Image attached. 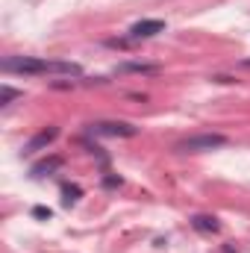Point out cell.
I'll list each match as a JSON object with an SVG mask.
<instances>
[{"label":"cell","instance_id":"1","mask_svg":"<svg viewBox=\"0 0 250 253\" xmlns=\"http://www.w3.org/2000/svg\"><path fill=\"white\" fill-rule=\"evenodd\" d=\"M3 74H21V77H80L83 68L77 62H62V59H36V56H6L0 62Z\"/></svg>","mask_w":250,"mask_h":253},{"label":"cell","instance_id":"2","mask_svg":"<svg viewBox=\"0 0 250 253\" xmlns=\"http://www.w3.org/2000/svg\"><path fill=\"white\" fill-rule=\"evenodd\" d=\"M230 138L224 132H200V135H191L183 138L174 150L177 153H206V150H218V147H227Z\"/></svg>","mask_w":250,"mask_h":253},{"label":"cell","instance_id":"3","mask_svg":"<svg viewBox=\"0 0 250 253\" xmlns=\"http://www.w3.org/2000/svg\"><path fill=\"white\" fill-rule=\"evenodd\" d=\"M88 132L112 135V138H132V135H138V126L126 124V121H94V124H88Z\"/></svg>","mask_w":250,"mask_h":253},{"label":"cell","instance_id":"4","mask_svg":"<svg viewBox=\"0 0 250 253\" xmlns=\"http://www.w3.org/2000/svg\"><path fill=\"white\" fill-rule=\"evenodd\" d=\"M165 33V21L162 18H141L129 27V42H138V39H153Z\"/></svg>","mask_w":250,"mask_h":253},{"label":"cell","instance_id":"5","mask_svg":"<svg viewBox=\"0 0 250 253\" xmlns=\"http://www.w3.org/2000/svg\"><path fill=\"white\" fill-rule=\"evenodd\" d=\"M56 135H59V126H44L42 132H36V135L27 141L24 153L30 156V153H39V150H44L47 144H53V141H56Z\"/></svg>","mask_w":250,"mask_h":253},{"label":"cell","instance_id":"6","mask_svg":"<svg viewBox=\"0 0 250 253\" xmlns=\"http://www.w3.org/2000/svg\"><path fill=\"white\" fill-rule=\"evenodd\" d=\"M191 227H194L197 233H203V236H212V233L221 230V224H218L215 215H191Z\"/></svg>","mask_w":250,"mask_h":253},{"label":"cell","instance_id":"7","mask_svg":"<svg viewBox=\"0 0 250 253\" xmlns=\"http://www.w3.org/2000/svg\"><path fill=\"white\" fill-rule=\"evenodd\" d=\"M159 65H147V62H124L118 65V74H159Z\"/></svg>","mask_w":250,"mask_h":253},{"label":"cell","instance_id":"8","mask_svg":"<svg viewBox=\"0 0 250 253\" xmlns=\"http://www.w3.org/2000/svg\"><path fill=\"white\" fill-rule=\"evenodd\" d=\"M56 168H62V156H53V159H44V162L33 165V177H44V174H53Z\"/></svg>","mask_w":250,"mask_h":253},{"label":"cell","instance_id":"9","mask_svg":"<svg viewBox=\"0 0 250 253\" xmlns=\"http://www.w3.org/2000/svg\"><path fill=\"white\" fill-rule=\"evenodd\" d=\"M80 197H83V189H80V186H74V183H62V203L65 206L77 203Z\"/></svg>","mask_w":250,"mask_h":253},{"label":"cell","instance_id":"10","mask_svg":"<svg viewBox=\"0 0 250 253\" xmlns=\"http://www.w3.org/2000/svg\"><path fill=\"white\" fill-rule=\"evenodd\" d=\"M15 97H21V91H18V88H12V85H3V97H0V106H9Z\"/></svg>","mask_w":250,"mask_h":253},{"label":"cell","instance_id":"11","mask_svg":"<svg viewBox=\"0 0 250 253\" xmlns=\"http://www.w3.org/2000/svg\"><path fill=\"white\" fill-rule=\"evenodd\" d=\"M121 183H124V180H121L118 174H106V177H103V186H106V189H118Z\"/></svg>","mask_w":250,"mask_h":253},{"label":"cell","instance_id":"12","mask_svg":"<svg viewBox=\"0 0 250 253\" xmlns=\"http://www.w3.org/2000/svg\"><path fill=\"white\" fill-rule=\"evenodd\" d=\"M33 218H53V212H50L47 206H36V209H33Z\"/></svg>","mask_w":250,"mask_h":253},{"label":"cell","instance_id":"13","mask_svg":"<svg viewBox=\"0 0 250 253\" xmlns=\"http://www.w3.org/2000/svg\"><path fill=\"white\" fill-rule=\"evenodd\" d=\"M242 65H245V68H250V59H245V62H242Z\"/></svg>","mask_w":250,"mask_h":253}]
</instances>
